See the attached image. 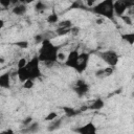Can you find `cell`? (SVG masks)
Returning a JSON list of instances; mask_svg holds the SVG:
<instances>
[{"label": "cell", "instance_id": "6da1fadb", "mask_svg": "<svg viewBox=\"0 0 134 134\" xmlns=\"http://www.w3.org/2000/svg\"><path fill=\"white\" fill-rule=\"evenodd\" d=\"M40 59L38 55L31 58L27 64L24 67L17 68L16 74L21 83H24L26 80L31 79V80H37L42 76V72L40 69Z\"/></svg>", "mask_w": 134, "mask_h": 134}, {"label": "cell", "instance_id": "7a4b0ae2", "mask_svg": "<svg viewBox=\"0 0 134 134\" xmlns=\"http://www.w3.org/2000/svg\"><path fill=\"white\" fill-rule=\"evenodd\" d=\"M58 54H59V47L55 46L52 42H50L49 39H45L41 43V47L39 49V59L41 62H43L45 65L49 66L55 63L58 60Z\"/></svg>", "mask_w": 134, "mask_h": 134}, {"label": "cell", "instance_id": "3957f363", "mask_svg": "<svg viewBox=\"0 0 134 134\" xmlns=\"http://www.w3.org/2000/svg\"><path fill=\"white\" fill-rule=\"evenodd\" d=\"M91 12L97 16H103L107 19L114 20V0H103L91 7Z\"/></svg>", "mask_w": 134, "mask_h": 134}, {"label": "cell", "instance_id": "277c9868", "mask_svg": "<svg viewBox=\"0 0 134 134\" xmlns=\"http://www.w3.org/2000/svg\"><path fill=\"white\" fill-rule=\"evenodd\" d=\"M98 57L108 65V66H112L115 67L119 61V55L117 54V52H115L114 50H105V51H100L98 52Z\"/></svg>", "mask_w": 134, "mask_h": 134}, {"label": "cell", "instance_id": "5b68a950", "mask_svg": "<svg viewBox=\"0 0 134 134\" xmlns=\"http://www.w3.org/2000/svg\"><path fill=\"white\" fill-rule=\"evenodd\" d=\"M89 88H90V87H89V85L87 84V82H86L85 80L79 79V80H76L75 83H74L73 90H74V92L76 93L77 96L83 97L84 95H86V94L88 93Z\"/></svg>", "mask_w": 134, "mask_h": 134}, {"label": "cell", "instance_id": "8992f818", "mask_svg": "<svg viewBox=\"0 0 134 134\" xmlns=\"http://www.w3.org/2000/svg\"><path fill=\"white\" fill-rule=\"evenodd\" d=\"M79 58H80V52L77 50H75V49L71 50L68 53V55H67V58L65 60V65L67 67L72 68V69L75 70L77 68V66H79Z\"/></svg>", "mask_w": 134, "mask_h": 134}, {"label": "cell", "instance_id": "52a82bcc", "mask_svg": "<svg viewBox=\"0 0 134 134\" xmlns=\"http://www.w3.org/2000/svg\"><path fill=\"white\" fill-rule=\"evenodd\" d=\"M89 59H90V53L89 52H82L80 53V58H79V66L75 69V71L77 73H83L88 66L89 63Z\"/></svg>", "mask_w": 134, "mask_h": 134}, {"label": "cell", "instance_id": "ba28073f", "mask_svg": "<svg viewBox=\"0 0 134 134\" xmlns=\"http://www.w3.org/2000/svg\"><path fill=\"white\" fill-rule=\"evenodd\" d=\"M73 131L79 134H94V133H96L97 129H96V126L92 121H90L84 126H80V127L73 129Z\"/></svg>", "mask_w": 134, "mask_h": 134}, {"label": "cell", "instance_id": "9c48e42d", "mask_svg": "<svg viewBox=\"0 0 134 134\" xmlns=\"http://www.w3.org/2000/svg\"><path fill=\"white\" fill-rule=\"evenodd\" d=\"M63 119H64L63 117H59V118L57 117L55 119L49 121V125L47 126V131L52 132V131H55V130L60 129L61 126H62V124H63Z\"/></svg>", "mask_w": 134, "mask_h": 134}, {"label": "cell", "instance_id": "30bf717a", "mask_svg": "<svg viewBox=\"0 0 134 134\" xmlns=\"http://www.w3.org/2000/svg\"><path fill=\"white\" fill-rule=\"evenodd\" d=\"M0 86L1 88H4V89L10 88V73L9 72H5L0 76Z\"/></svg>", "mask_w": 134, "mask_h": 134}, {"label": "cell", "instance_id": "8fae6325", "mask_svg": "<svg viewBox=\"0 0 134 134\" xmlns=\"http://www.w3.org/2000/svg\"><path fill=\"white\" fill-rule=\"evenodd\" d=\"M126 10H127V7L119 0H115L114 1V12H115V15L116 16L120 17V16L125 15Z\"/></svg>", "mask_w": 134, "mask_h": 134}, {"label": "cell", "instance_id": "7c38bea8", "mask_svg": "<svg viewBox=\"0 0 134 134\" xmlns=\"http://www.w3.org/2000/svg\"><path fill=\"white\" fill-rule=\"evenodd\" d=\"M26 10H27V7L23 3H18L17 5L13 6V9H12L13 14L16 16H23L26 13Z\"/></svg>", "mask_w": 134, "mask_h": 134}, {"label": "cell", "instance_id": "4fadbf2b", "mask_svg": "<svg viewBox=\"0 0 134 134\" xmlns=\"http://www.w3.org/2000/svg\"><path fill=\"white\" fill-rule=\"evenodd\" d=\"M104 106H105L104 99H102V98H96V99L93 100V103L89 106V109H90V110H95V111H97V110L103 109Z\"/></svg>", "mask_w": 134, "mask_h": 134}, {"label": "cell", "instance_id": "5bb4252c", "mask_svg": "<svg viewBox=\"0 0 134 134\" xmlns=\"http://www.w3.org/2000/svg\"><path fill=\"white\" fill-rule=\"evenodd\" d=\"M39 129H40L39 124L36 122V121H32L29 126H26L25 129L22 130V132L23 133H37L39 131Z\"/></svg>", "mask_w": 134, "mask_h": 134}, {"label": "cell", "instance_id": "9a60e30c", "mask_svg": "<svg viewBox=\"0 0 134 134\" xmlns=\"http://www.w3.org/2000/svg\"><path fill=\"white\" fill-rule=\"evenodd\" d=\"M63 110L67 117H73V116L77 115L79 113H81V110H76L71 107H63Z\"/></svg>", "mask_w": 134, "mask_h": 134}, {"label": "cell", "instance_id": "2e32d148", "mask_svg": "<svg viewBox=\"0 0 134 134\" xmlns=\"http://www.w3.org/2000/svg\"><path fill=\"white\" fill-rule=\"evenodd\" d=\"M120 38L127 42L130 45H134V32H127V34H121Z\"/></svg>", "mask_w": 134, "mask_h": 134}, {"label": "cell", "instance_id": "e0dca14e", "mask_svg": "<svg viewBox=\"0 0 134 134\" xmlns=\"http://www.w3.org/2000/svg\"><path fill=\"white\" fill-rule=\"evenodd\" d=\"M46 8H47V5H46L42 0L37 1L36 4H35V9H36V12H38V13H42V12H44Z\"/></svg>", "mask_w": 134, "mask_h": 134}, {"label": "cell", "instance_id": "ac0fdd59", "mask_svg": "<svg viewBox=\"0 0 134 134\" xmlns=\"http://www.w3.org/2000/svg\"><path fill=\"white\" fill-rule=\"evenodd\" d=\"M47 22L49 24H55L59 22V15L55 13V12H52V14H50L48 17H47Z\"/></svg>", "mask_w": 134, "mask_h": 134}, {"label": "cell", "instance_id": "d6986e66", "mask_svg": "<svg viewBox=\"0 0 134 134\" xmlns=\"http://www.w3.org/2000/svg\"><path fill=\"white\" fill-rule=\"evenodd\" d=\"M70 31H71V27H68V28H66V27H58L55 29V32L59 36H65L67 34H70Z\"/></svg>", "mask_w": 134, "mask_h": 134}, {"label": "cell", "instance_id": "ffe728a7", "mask_svg": "<svg viewBox=\"0 0 134 134\" xmlns=\"http://www.w3.org/2000/svg\"><path fill=\"white\" fill-rule=\"evenodd\" d=\"M72 26H73V24H72V22L70 20H63V21H59L58 22V27H66V28H68V27H72Z\"/></svg>", "mask_w": 134, "mask_h": 134}, {"label": "cell", "instance_id": "44dd1931", "mask_svg": "<svg viewBox=\"0 0 134 134\" xmlns=\"http://www.w3.org/2000/svg\"><path fill=\"white\" fill-rule=\"evenodd\" d=\"M58 117V113L57 112H54V111H51V112H49L46 116H45V121H51V120H53V119H55Z\"/></svg>", "mask_w": 134, "mask_h": 134}, {"label": "cell", "instance_id": "7402d4cb", "mask_svg": "<svg viewBox=\"0 0 134 134\" xmlns=\"http://www.w3.org/2000/svg\"><path fill=\"white\" fill-rule=\"evenodd\" d=\"M34 82H35V80H31V79L26 80V81L23 83V88H24V89H31V88L34 87Z\"/></svg>", "mask_w": 134, "mask_h": 134}, {"label": "cell", "instance_id": "603a6c76", "mask_svg": "<svg viewBox=\"0 0 134 134\" xmlns=\"http://www.w3.org/2000/svg\"><path fill=\"white\" fill-rule=\"evenodd\" d=\"M15 45L17 47H19L20 49H26L28 47V42L27 41H18L15 43Z\"/></svg>", "mask_w": 134, "mask_h": 134}, {"label": "cell", "instance_id": "cb8c5ba5", "mask_svg": "<svg viewBox=\"0 0 134 134\" xmlns=\"http://www.w3.org/2000/svg\"><path fill=\"white\" fill-rule=\"evenodd\" d=\"M120 18H121L122 22H124L126 25H132L133 21H132V19H131V17H130V16H127V15H122V16H120Z\"/></svg>", "mask_w": 134, "mask_h": 134}, {"label": "cell", "instance_id": "d4e9b609", "mask_svg": "<svg viewBox=\"0 0 134 134\" xmlns=\"http://www.w3.org/2000/svg\"><path fill=\"white\" fill-rule=\"evenodd\" d=\"M84 6H83V3H82V1L81 0H75L71 5H70V9H72V8H83Z\"/></svg>", "mask_w": 134, "mask_h": 134}, {"label": "cell", "instance_id": "484cf974", "mask_svg": "<svg viewBox=\"0 0 134 134\" xmlns=\"http://www.w3.org/2000/svg\"><path fill=\"white\" fill-rule=\"evenodd\" d=\"M119 1L127 7V9L133 7V5H134V0H119Z\"/></svg>", "mask_w": 134, "mask_h": 134}, {"label": "cell", "instance_id": "4316f807", "mask_svg": "<svg viewBox=\"0 0 134 134\" xmlns=\"http://www.w3.org/2000/svg\"><path fill=\"white\" fill-rule=\"evenodd\" d=\"M45 39H46V38L44 37L43 34H38V35H36V36L34 37V40H35L36 43H42Z\"/></svg>", "mask_w": 134, "mask_h": 134}, {"label": "cell", "instance_id": "83f0119b", "mask_svg": "<svg viewBox=\"0 0 134 134\" xmlns=\"http://www.w3.org/2000/svg\"><path fill=\"white\" fill-rule=\"evenodd\" d=\"M113 71H114V67H112V66H108V67L104 68L105 77H106V76H110V75L113 73Z\"/></svg>", "mask_w": 134, "mask_h": 134}, {"label": "cell", "instance_id": "f1b7e54d", "mask_svg": "<svg viewBox=\"0 0 134 134\" xmlns=\"http://www.w3.org/2000/svg\"><path fill=\"white\" fill-rule=\"evenodd\" d=\"M27 60L25 59V58H21V59H19V61H18V63H17V68H21V67H24L26 64H27Z\"/></svg>", "mask_w": 134, "mask_h": 134}, {"label": "cell", "instance_id": "f546056e", "mask_svg": "<svg viewBox=\"0 0 134 134\" xmlns=\"http://www.w3.org/2000/svg\"><path fill=\"white\" fill-rule=\"evenodd\" d=\"M31 122H32V117H31V116H27L26 118H24V119H23L22 125H23L24 127H26V126H29Z\"/></svg>", "mask_w": 134, "mask_h": 134}, {"label": "cell", "instance_id": "4dcf8cb0", "mask_svg": "<svg viewBox=\"0 0 134 134\" xmlns=\"http://www.w3.org/2000/svg\"><path fill=\"white\" fill-rule=\"evenodd\" d=\"M0 4H1L2 7L6 8L9 5H12V0H0Z\"/></svg>", "mask_w": 134, "mask_h": 134}, {"label": "cell", "instance_id": "1f68e13d", "mask_svg": "<svg viewBox=\"0 0 134 134\" xmlns=\"http://www.w3.org/2000/svg\"><path fill=\"white\" fill-rule=\"evenodd\" d=\"M70 34L73 35V36H77V35L80 34V27L73 25V26L71 27V31H70Z\"/></svg>", "mask_w": 134, "mask_h": 134}, {"label": "cell", "instance_id": "d6a6232c", "mask_svg": "<svg viewBox=\"0 0 134 134\" xmlns=\"http://www.w3.org/2000/svg\"><path fill=\"white\" fill-rule=\"evenodd\" d=\"M84 1L86 2L87 6H89V7L94 6V5H95V2H96V0H84Z\"/></svg>", "mask_w": 134, "mask_h": 134}, {"label": "cell", "instance_id": "836d02e7", "mask_svg": "<svg viewBox=\"0 0 134 134\" xmlns=\"http://www.w3.org/2000/svg\"><path fill=\"white\" fill-rule=\"evenodd\" d=\"M66 55L64 54V53H62V52H60L59 51V54H58V60H60V61H63V60H66Z\"/></svg>", "mask_w": 134, "mask_h": 134}, {"label": "cell", "instance_id": "e575fe53", "mask_svg": "<svg viewBox=\"0 0 134 134\" xmlns=\"http://www.w3.org/2000/svg\"><path fill=\"white\" fill-rule=\"evenodd\" d=\"M35 0H20V3H23V4H25V5H28V4H30V3H32Z\"/></svg>", "mask_w": 134, "mask_h": 134}, {"label": "cell", "instance_id": "d590c367", "mask_svg": "<svg viewBox=\"0 0 134 134\" xmlns=\"http://www.w3.org/2000/svg\"><path fill=\"white\" fill-rule=\"evenodd\" d=\"M88 109H89V107H88V106H82V107L80 108L81 112H83V111H87Z\"/></svg>", "mask_w": 134, "mask_h": 134}, {"label": "cell", "instance_id": "8d00e7d4", "mask_svg": "<svg viewBox=\"0 0 134 134\" xmlns=\"http://www.w3.org/2000/svg\"><path fill=\"white\" fill-rule=\"evenodd\" d=\"M95 22H96V24H97V25H100V24L104 22V20H103L102 18H98V19H96V21H95Z\"/></svg>", "mask_w": 134, "mask_h": 134}, {"label": "cell", "instance_id": "74e56055", "mask_svg": "<svg viewBox=\"0 0 134 134\" xmlns=\"http://www.w3.org/2000/svg\"><path fill=\"white\" fill-rule=\"evenodd\" d=\"M4 27V21H3V19H1L0 20V28H3Z\"/></svg>", "mask_w": 134, "mask_h": 134}, {"label": "cell", "instance_id": "f35d334b", "mask_svg": "<svg viewBox=\"0 0 134 134\" xmlns=\"http://www.w3.org/2000/svg\"><path fill=\"white\" fill-rule=\"evenodd\" d=\"M3 133H10V134H13V133H14V131H13V130H10V129H8V130H5Z\"/></svg>", "mask_w": 134, "mask_h": 134}, {"label": "cell", "instance_id": "ab89813d", "mask_svg": "<svg viewBox=\"0 0 134 134\" xmlns=\"http://www.w3.org/2000/svg\"><path fill=\"white\" fill-rule=\"evenodd\" d=\"M0 63H1V64L4 63V58H3V57H1V59H0Z\"/></svg>", "mask_w": 134, "mask_h": 134}, {"label": "cell", "instance_id": "60d3db41", "mask_svg": "<svg viewBox=\"0 0 134 134\" xmlns=\"http://www.w3.org/2000/svg\"><path fill=\"white\" fill-rule=\"evenodd\" d=\"M131 8H132V14L134 15V5H133V7H131Z\"/></svg>", "mask_w": 134, "mask_h": 134}]
</instances>
